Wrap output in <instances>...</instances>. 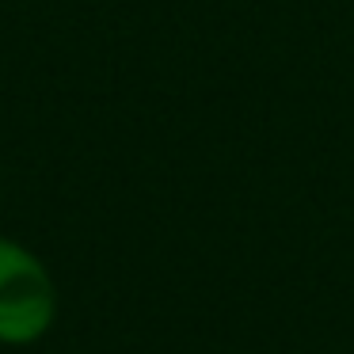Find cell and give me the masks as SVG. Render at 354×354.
I'll return each instance as SVG.
<instances>
[{
	"mask_svg": "<svg viewBox=\"0 0 354 354\" xmlns=\"http://www.w3.org/2000/svg\"><path fill=\"white\" fill-rule=\"evenodd\" d=\"M57 320V286L46 263L0 236V346H31Z\"/></svg>",
	"mask_w": 354,
	"mask_h": 354,
	"instance_id": "6da1fadb",
	"label": "cell"
}]
</instances>
